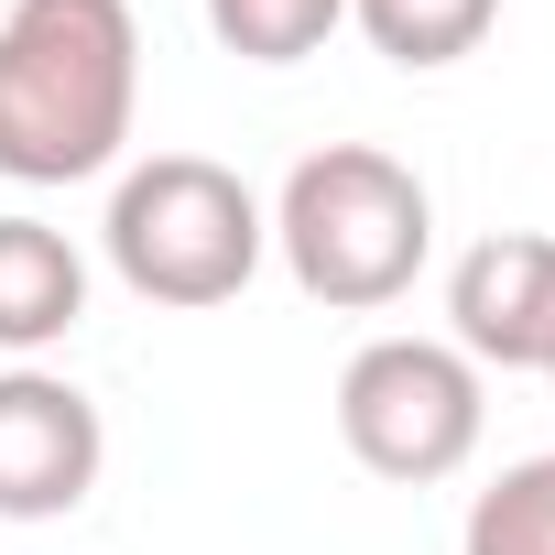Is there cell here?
<instances>
[{"instance_id": "obj_1", "label": "cell", "mask_w": 555, "mask_h": 555, "mask_svg": "<svg viewBox=\"0 0 555 555\" xmlns=\"http://www.w3.org/2000/svg\"><path fill=\"white\" fill-rule=\"evenodd\" d=\"M142 120V23L131 0H12L0 12V175L88 185Z\"/></svg>"}, {"instance_id": "obj_2", "label": "cell", "mask_w": 555, "mask_h": 555, "mask_svg": "<svg viewBox=\"0 0 555 555\" xmlns=\"http://www.w3.org/2000/svg\"><path fill=\"white\" fill-rule=\"evenodd\" d=\"M272 218V250H284V272L338 306V317H382L414 295V272L436 250V196L403 153L382 142H327L284 175V196L261 207Z\"/></svg>"}, {"instance_id": "obj_3", "label": "cell", "mask_w": 555, "mask_h": 555, "mask_svg": "<svg viewBox=\"0 0 555 555\" xmlns=\"http://www.w3.org/2000/svg\"><path fill=\"white\" fill-rule=\"evenodd\" d=\"M99 250H109V272H120L142 306L196 317V306H229L250 272H261L272 218H261V196H250L229 164H207V153H153V164H120L109 218H99Z\"/></svg>"}, {"instance_id": "obj_4", "label": "cell", "mask_w": 555, "mask_h": 555, "mask_svg": "<svg viewBox=\"0 0 555 555\" xmlns=\"http://www.w3.org/2000/svg\"><path fill=\"white\" fill-rule=\"evenodd\" d=\"M479 425H490V382L447 349V338H371L349 371H338V436L371 479H457L479 457Z\"/></svg>"}, {"instance_id": "obj_5", "label": "cell", "mask_w": 555, "mask_h": 555, "mask_svg": "<svg viewBox=\"0 0 555 555\" xmlns=\"http://www.w3.org/2000/svg\"><path fill=\"white\" fill-rule=\"evenodd\" d=\"M109 468V425L66 371H0V522H66Z\"/></svg>"}, {"instance_id": "obj_6", "label": "cell", "mask_w": 555, "mask_h": 555, "mask_svg": "<svg viewBox=\"0 0 555 555\" xmlns=\"http://www.w3.org/2000/svg\"><path fill=\"white\" fill-rule=\"evenodd\" d=\"M447 349L490 371H555V240L544 229H490L447 272Z\"/></svg>"}, {"instance_id": "obj_7", "label": "cell", "mask_w": 555, "mask_h": 555, "mask_svg": "<svg viewBox=\"0 0 555 555\" xmlns=\"http://www.w3.org/2000/svg\"><path fill=\"white\" fill-rule=\"evenodd\" d=\"M77 317H88V250L55 218L12 207V218H0V349L34 360V349L77 338Z\"/></svg>"}, {"instance_id": "obj_8", "label": "cell", "mask_w": 555, "mask_h": 555, "mask_svg": "<svg viewBox=\"0 0 555 555\" xmlns=\"http://www.w3.org/2000/svg\"><path fill=\"white\" fill-rule=\"evenodd\" d=\"M349 23H360L371 55H392L403 77H436V66H457V55L490 44L501 0H349Z\"/></svg>"}, {"instance_id": "obj_9", "label": "cell", "mask_w": 555, "mask_h": 555, "mask_svg": "<svg viewBox=\"0 0 555 555\" xmlns=\"http://www.w3.org/2000/svg\"><path fill=\"white\" fill-rule=\"evenodd\" d=\"M457 555H555V447H544V457H512V468L468 501Z\"/></svg>"}, {"instance_id": "obj_10", "label": "cell", "mask_w": 555, "mask_h": 555, "mask_svg": "<svg viewBox=\"0 0 555 555\" xmlns=\"http://www.w3.org/2000/svg\"><path fill=\"white\" fill-rule=\"evenodd\" d=\"M338 23H349V0H207V34L240 66H306Z\"/></svg>"}, {"instance_id": "obj_11", "label": "cell", "mask_w": 555, "mask_h": 555, "mask_svg": "<svg viewBox=\"0 0 555 555\" xmlns=\"http://www.w3.org/2000/svg\"><path fill=\"white\" fill-rule=\"evenodd\" d=\"M544 382H555V371H544Z\"/></svg>"}]
</instances>
